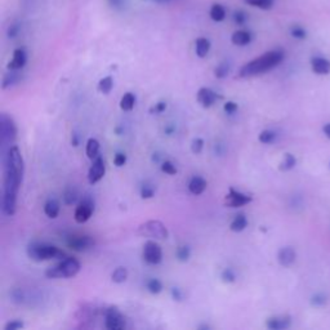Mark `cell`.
Returning a JSON list of instances; mask_svg holds the SVG:
<instances>
[{"instance_id":"cell-1","label":"cell","mask_w":330,"mask_h":330,"mask_svg":"<svg viewBox=\"0 0 330 330\" xmlns=\"http://www.w3.org/2000/svg\"><path fill=\"white\" fill-rule=\"evenodd\" d=\"M2 162H3L2 210L8 217H13L17 209V196L25 173L24 157L17 144L2 154Z\"/></svg>"},{"instance_id":"cell-2","label":"cell","mask_w":330,"mask_h":330,"mask_svg":"<svg viewBox=\"0 0 330 330\" xmlns=\"http://www.w3.org/2000/svg\"><path fill=\"white\" fill-rule=\"evenodd\" d=\"M284 58H285V54L281 49L266 52L265 54L245 63L239 71V76L240 78H253V76L262 75V74L268 72L272 68H275L276 66L280 65L284 61Z\"/></svg>"},{"instance_id":"cell-3","label":"cell","mask_w":330,"mask_h":330,"mask_svg":"<svg viewBox=\"0 0 330 330\" xmlns=\"http://www.w3.org/2000/svg\"><path fill=\"white\" fill-rule=\"evenodd\" d=\"M27 257L35 262H44L49 260H63L68 257L63 250L57 248L56 245L47 243H40V241H32L27 245Z\"/></svg>"},{"instance_id":"cell-4","label":"cell","mask_w":330,"mask_h":330,"mask_svg":"<svg viewBox=\"0 0 330 330\" xmlns=\"http://www.w3.org/2000/svg\"><path fill=\"white\" fill-rule=\"evenodd\" d=\"M81 265L76 258L66 257L61 260L57 265L52 266L45 271L48 279H70L80 272Z\"/></svg>"},{"instance_id":"cell-5","label":"cell","mask_w":330,"mask_h":330,"mask_svg":"<svg viewBox=\"0 0 330 330\" xmlns=\"http://www.w3.org/2000/svg\"><path fill=\"white\" fill-rule=\"evenodd\" d=\"M17 138V126L13 119L7 114H2L0 116V147L2 154L7 150L14 146Z\"/></svg>"},{"instance_id":"cell-6","label":"cell","mask_w":330,"mask_h":330,"mask_svg":"<svg viewBox=\"0 0 330 330\" xmlns=\"http://www.w3.org/2000/svg\"><path fill=\"white\" fill-rule=\"evenodd\" d=\"M138 233L143 237L155 239V240H167L169 237V231L167 226L157 219L147 221L138 227Z\"/></svg>"},{"instance_id":"cell-7","label":"cell","mask_w":330,"mask_h":330,"mask_svg":"<svg viewBox=\"0 0 330 330\" xmlns=\"http://www.w3.org/2000/svg\"><path fill=\"white\" fill-rule=\"evenodd\" d=\"M142 258L146 263L152 266H156L161 263L162 261V249L161 246L155 240H147L143 245V252Z\"/></svg>"},{"instance_id":"cell-8","label":"cell","mask_w":330,"mask_h":330,"mask_svg":"<svg viewBox=\"0 0 330 330\" xmlns=\"http://www.w3.org/2000/svg\"><path fill=\"white\" fill-rule=\"evenodd\" d=\"M105 325L110 330H120L125 327V319L118 307H108L105 309Z\"/></svg>"},{"instance_id":"cell-9","label":"cell","mask_w":330,"mask_h":330,"mask_svg":"<svg viewBox=\"0 0 330 330\" xmlns=\"http://www.w3.org/2000/svg\"><path fill=\"white\" fill-rule=\"evenodd\" d=\"M253 201V197L248 194L237 191L233 187L228 189V194L225 196V205L228 208H240Z\"/></svg>"},{"instance_id":"cell-10","label":"cell","mask_w":330,"mask_h":330,"mask_svg":"<svg viewBox=\"0 0 330 330\" xmlns=\"http://www.w3.org/2000/svg\"><path fill=\"white\" fill-rule=\"evenodd\" d=\"M93 212H95V201L90 197H84L76 207L74 218H75L76 222L81 225V223H85L87 221H89Z\"/></svg>"},{"instance_id":"cell-11","label":"cell","mask_w":330,"mask_h":330,"mask_svg":"<svg viewBox=\"0 0 330 330\" xmlns=\"http://www.w3.org/2000/svg\"><path fill=\"white\" fill-rule=\"evenodd\" d=\"M67 245L75 252H85L95 245V239L88 235H72L67 239Z\"/></svg>"},{"instance_id":"cell-12","label":"cell","mask_w":330,"mask_h":330,"mask_svg":"<svg viewBox=\"0 0 330 330\" xmlns=\"http://www.w3.org/2000/svg\"><path fill=\"white\" fill-rule=\"evenodd\" d=\"M105 173L106 162L105 160H103V157L101 156V155H98V156L93 160L89 171H88V182H89L90 185H96L105 177Z\"/></svg>"},{"instance_id":"cell-13","label":"cell","mask_w":330,"mask_h":330,"mask_svg":"<svg viewBox=\"0 0 330 330\" xmlns=\"http://www.w3.org/2000/svg\"><path fill=\"white\" fill-rule=\"evenodd\" d=\"M197 102L203 106L204 108L212 107L215 103V101L221 100L222 96L217 95L214 90H212L210 88H200L199 92H197Z\"/></svg>"},{"instance_id":"cell-14","label":"cell","mask_w":330,"mask_h":330,"mask_svg":"<svg viewBox=\"0 0 330 330\" xmlns=\"http://www.w3.org/2000/svg\"><path fill=\"white\" fill-rule=\"evenodd\" d=\"M27 62V53L24 48H17L13 52V57L8 63V70H22Z\"/></svg>"},{"instance_id":"cell-15","label":"cell","mask_w":330,"mask_h":330,"mask_svg":"<svg viewBox=\"0 0 330 330\" xmlns=\"http://www.w3.org/2000/svg\"><path fill=\"white\" fill-rule=\"evenodd\" d=\"M297 260V253L291 246H284L279 250L278 261L283 267H290Z\"/></svg>"},{"instance_id":"cell-16","label":"cell","mask_w":330,"mask_h":330,"mask_svg":"<svg viewBox=\"0 0 330 330\" xmlns=\"http://www.w3.org/2000/svg\"><path fill=\"white\" fill-rule=\"evenodd\" d=\"M291 325V317L290 316H273L267 319L266 321V326L271 330H283L288 329Z\"/></svg>"},{"instance_id":"cell-17","label":"cell","mask_w":330,"mask_h":330,"mask_svg":"<svg viewBox=\"0 0 330 330\" xmlns=\"http://www.w3.org/2000/svg\"><path fill=\"white\" fill-rule=\"evenodd\" d=\"M311 68L317 75L330 74V61L324 57H314L311 60Z\"/></svg>"},{"instance_id":"cell-18","label":"cell","mask_w":330,"mask_h":330,"mask_svg":"<svg viewBox=\"0 0 330 330\" xmlns=\"http://www.w3.org/2000/svg\"><path fill=\"white\" fill-rule=\"evenodd\" d=\"M253 36L250 34V31L248 30H237L232 34L231 36V42H232L233 45H237V47H245V45L250 44Z\"/></svg>"},{"instance_id":"cell-19","label":"cell","mask_w":330,"mask_h":330,"mask_svg":"<svg viewBox=\"0 0 330 330\" xmlns=\"http://www.w3.org/2000/svg\"><path fill=\"white\" fill-rule=\"evenodd\" d=\"M21 70H9L8 72L6 74V75L3 76V81H2V88H3L4 90L6 89H9V88L14 87L16 84H19L20 81H21L22 76H21V72H20Z\"/></svg>"},{"instance_id":"cell-20","label":"cell","mask_w":330,"mask_h":330,"mask_svg":"<svg viewBox=\"0 0 330 330\" xmlns=\"http://www.w3.org/2000/svg\"><path fill=\"white\" fill-rule=\"evenodd\" d=\"M208 182L203 177L194 176L189 182V190L192 195H201L207 190Z\"/></svg>"},{"instance_id":"cell-21","label":"cell","mask_w":330,"mask_h":330,"mask_svg":"<svg viewBox=\"0 0 330 330\" xmlns=\"http://www.w3.org/2000/svg\"><path fill=\"white\" fill-rule=\"evenodd\" d=\"M60 209H61L60 201H58L57 199H54V197H50V199H48L47 201H45L44 213L48 218H50V219H54V218L58 217V214H60Z\"/></svg>"},{"instance_id":"cell-22","label":"cell","mask_w":330,"mask_h":330,"mask_svg":"<svg viewBox=\"0 0 330 330\" xmlns=\"http://www.w3.org/2000/svg\"><path fill=\"white\" fill-rule=\"evenodd\" d=\"M248 227V218L244 213H239L233 217V219L230 223V230L232 232H241Z\"/></svg>"},{"instance_id":"cell-23","label":"cell","mask_w":330,"mask_h":330,"mask_svg":"<svg viewBox=\"0 0 330 330\" xmlns=\"http://www.w3.org/2000/svg\"><path fill=\"white\" fill-rule=\"evenodd\" d=\"M210 47H212V44H210L209 39H207V38H199V39H196V42H195V50H196L197 57H207L210 50Z\"/></svg>"},{"instance_id":"cell-24","label":"cell","mask_w":330,"mask_h":330,"mask_svg":"<svg viewBox=\"0 0 330 330\" xmlns=\"http://www.w3.org/2000/svg\"><path fill=\"white\" fill-rule=\"evenodd\" d=\"M85 152H87L88 159L95 160L96 157L100 155V142L96 138H89L87 142V147H85Z\"/></svg>"},{"instance_id":"cell-25","label":"cell","mask_w":330,"mask_h":330,"mask_svg":"<svg viewBox=\"0 0 330 330\" xmlns=\"http://www.w3.org/2000/svg\"><path fill=\"white\" fill-rule=\"evenodd\" d=\"M210 19L215 22H222L226 19V9L221 4H213L210 8Z\"/></svg>"},{"instance_id":"cell-26","label":"cell","mask_w":330,"mask_h":330,"mask_svg":"<svg viewBox=\"0 0 330 330\" xmlns=\"http://www.w3.org/2000/svg\"><path fill=\"white\" fill-rule=\"evenodd\" d=\"M134 105H136V97L133 93L128 92L121 97L120 108L123 111H132L134 108Z\"/></svg>"},{"instance_id":"cell-27","label":"cell","mask_w":330,"mask_h":330,"mask_svg":"<svg viewBox=\"0 0 330 330\" xmlns=\"http://www.w3.org/2000/svg\"><path fill=\"white\" fill-rule=\"evenodd\" d=\"M114 88V79L113 76H106V78L101 79L100 83H98V92L102 93V95H108V93L113 90Z\"/></svg>"},{"instance_id":"cell-28","label":"cell","mask_w":330,"mask_h":330,"mask_svg":"<svg viewBox=\"0 0 330 330\" xmlns=\"http://www.w3.org/2000/svg\"><path fill=\"white\" fill-rule=\"evenodd\" d=\"M128 270H126L125 267H118L111 273V280L115 284H123L125 283L126 279H128Z\"/></svg>"},{"instance_id":"cell-29","label":"cell","mask_w":330,"mask_h":330,"mask_svg":"<svg viewBox=\"0 0 330 330\" xmlns=\"http://www.w3.org/2000/svg\"><path fill=\"white\" fill-rule=\"evenodd\" d=\"M248 6L255 7V8L263 9V11H268L273 7L275 0H244Z\"/></svg>"},{"instance_id":"cell-30","label":"cell","mask_w":330,"mask_h":330,"mask_svg":"<svg viewBox=\"0 0 330 330\" xmlns=\"http://www.w3.org/2000/svg\"><path fill=\"white\" fill-rule=\"evenodd\" d=\"M296 164H297V159L294 157V155L289 154L288 152V154L284 155V159L283 161H281L279 168H280L281 172H288V171H291V169L296 167Z\"/></svg>"},{"instance_id":"cell-31","label":"cell","mask_w":330,"mask_h":330,"mask_svg":"<svg viewBox=\"0 0 330 330\" xmlns=\"http://www.w3.org/2000/svg\"><path fill=\"white\" fill-rule=\"evenodd\" d=\"M146 289L151 294H160L164 289V286H162V283L159 279H149L146 281Z\"/></svg>"},{"instance_id":"cell-32","label":"cell","mask_w":330,"mask_h":330,"mask_svg":"<svg viewBox=\"0 0 330 330\" xmlns=\"http://www.w3.org/2000/svg\"><path fill=\"white\" fill-rule=\"evenodd\" d=\"M231 70V65L227 62V61H223L221 62L217 67L214 68V76L217 79H225L227 78L228 74H230Z\"/></svg>"},{"instance_id":"cell-33","label":"cell","mask_w":330,"mask_h":330,"mask_svg":"<svg viewBox=\"0 0 330 330\" xmlns=\"http://www.w3.org/2000/svg\"><path fill=\"white\" fill-rule=\"evenodd\" d=\"M276 137H278V134H276L275 131H271V129H265V131L261 132L258 139H260L261 143L271 144L276 141Z\"/></svg>"},{"instance_id":"cell-34","label":"cell","mask_w":330,"mask_h":330,"mask_svg":"<svg viewBox=\"0 0 330 330\" xmlns=\"http://www.w3.org/2000/svg\"><path fill=\"white\" fill-rule=\"evenodd\" d=\"M176 255L179 262H187L190 260V257H191V248L189 245H181L177 249Z\"/></svg>"},{"instance_id":"cell-35","label":"cell","mask_w":330,"mask_h":330,"mask_svg":"<svg viewBox=\"0 0 330 330\" xmlns=\"http://www.w3.org/2000/svg\"><path fill=\"white\" fill-rule=\"evenodd\" d=\"M139 194H141V197L143 200H149V199H152V197L155 196V187L154 185H150V184H143L141 186V191H139Z\"/></svg>"},{"instance_id":"cell-36","label":"cell","mask_w":330,"mask_h":330,"mask_svg":"<svg viewBox=\"0 0 330 330\" xmlns=\"http://www.w3.org/2000/svg\"><path fill=\"white\" fill-rule=\"evenodd\" d=\"M160 169H161L162 173L169 174V176H174V174H177V167L174 165L173 161H171V160H164V161H161Z\"/></svg>"},{"instance_id":"cell-37","label":"cell","mask_w":330,"mask_h":330,"mask_svg":"<svg viewBox=\"0 0 330 330\" xmlns=\"http://www.w3.org/2000/svg\"><path fill=\"white\" fill-rule=\"evenodd\" d=\"M78 200V191L75 189H67L63 194V201L66 205H72L75 204Z\"/></svg>"},{"instance_id":"cell-38","label":"cell","mask_w":330,"mask_h":330,"mask_svg":"<svg viewBox=\"0 0 330 330\" xmlns=\"http://www.w3.org/2000/svg\"><path fill=\"white\" fill-rule=\"evenodd\" d=\"M221 279H222L223 283L226 284H232L236 281V273L232 268H225L221 273Z\"/></svg>"},{"instance_id":"cell-39","label":"cell","mask_w":330,"mask_h":330,"mask_svg":"<svg viewBox=\"0 0 330 330\" xmlns=\"http://www.w3.org/2000/svg\"><path fill=\"white\" fill-rule=\"evenodd\" d=\"M167 107H168V103L165 102V101H159V102H156L155 105H152L151 107H150L149 113L151 114V115H159V114H162L165 110H167Z\"/></svg>"},{"instance_id":"cell-40","label":"cell","mask_w":330,"mask_h":330,"mask_svg":"<svg viewBox=\"0 0 330 330\" xmlns=\"http://www.w3.org/2000/svg\"><path fill=\"white\" fill-rule=\"evenodd\" d=\"M290 35L294 39L303 40L307 38V31L302 26H293L290 29Z\"/></svg>"},{"instance_id":"cell-41","label":"cell","mask_w":330,"mask_h":330,"mask_svg":"<svg viewBox=\"0 0 330 330\" xmlns=\"http://www.w3.org/2000/svg\"><path fill=\"white\" fill-rule=\"evenodd\" d=\"M11 298H12V302L19 304L25 303V301H26V296H25L24 290H21V289H14V290L11 293Z\"/></svg>"},{"instance_id":"cell-42","label":"cell","mask_w":330,"mask_h":330,"mask_svg":"<svg viewBox=\"0 0 330 330\" xmlns=\"http://www.w3.org/2000/svg\"><path fill=\"white\" fill-rule=\"evenodd\" d=\"M326 302H327L326 296H325V294H322V293L315 294V296L311 298V304L314 307H322V306H325V304H326Z\"/></svg>"},{"instance_id":"cell-43","label":"cell","mask_w":330,"mask_h":330,"mask_svg":"<svg viewBox=\"0 0 330 330\" xmlns=\"http://www.w3.org/2000/svg\"><path fill=\"white\" fill-rule=\"evenodd\" d=\"M248 21V14L243 11H236L233 13V22H235L237 26H243V25L246 24Z\"/></svg>"},{"instance_id":"cell-44","label":"cell","mask_w":330,"mask_h":330,"mask_svg":"<svg viewBox=\"0 0 330 330\" xmlns=\"http://www.w3.org/2000/svg\"><path fill=\"white\" fill-rule=\"evenodd\" d=\"M204 149V139L203 138H195L194 141L191 142V151L194 152L195 155L200 154Z\"/></svg>"},{"instance_id":"cell-45","label":"cell","mask_w":330,"mask_h":330,"mask_svg":"<svg viewBox=\"0 0 330 330\" xmlns=\"http://www.w3.org/2000/svg\"><path fill=\"white\" fill-rule=\"evenodd\" d=\"M171 296L176 302H182L185 299V293L182 291V289L177 288V286H173L171 289Z\"/></svg>"},{"instance_id":"cell-46","label":"cell","mask_w":330,"mask_h":330,"mask_svg":"<svg viewBox=\"0 0 330 330\" xmlns=\"http://www.w3.org/2000/svg\"><path fill=\"white\" fill-rule=\"evenodd\" d=\"M239 106L237 103L233 102V101H227V102L223 105V110H225L226 114H228V115H232V114H235L236 111H237Z\"/></svg>"},{"instance_id":"cell-47","label":"cell","mask_w":330,"mask_h":330,"mask_svg":"<svg viewBox=\"0 0 330 330\" xmlns=\"http://www.w3.org/2000/svg\"><path fill=\"white\" fill-rule=\"evenodd\" d=\"M24 326H25V324L21 321V320H12V321H9L8 324H6L4 329L6 330H19V329H22Z\"/></svg>"},{"instance_id":"cell-48","label":"cell","mask_w":330,"mask_h":330,"mask_svg":"<svg viewBox=\"0 0 330 330\" xmlns=\"http://www.w3.org/2000/svg\"><path fill=\"white\" fill-rule=\"evenodd\" d=\"M125 162H126V155L124 154V152H118V154L115 155V157H114V164H115L118 168L124 167Z\"/></svg>"},{"instance_id":"cell-49","label":"cell","mask_w":330,"mask_h":330,"mask_svg":"<svg viewBox=\"0 0 330 330\" xmlns=\"http://www.w3.org/2000/svg\"><path fill=\"white\" fill-rule=\"evenodd\" d=\"M19 34H20V26H19V25H12V26H9L8 38H11V39H14V38H16Z\"/></svg>"},{"instance_id":"cell-50","label":"cell","mask_w":330,"mask_h":330,"mask_svg":"<svg viewBox=\"0 0 330 330\" xmlns=\"http://www.w3.org/2000/svg\"><path fill=\"white\" fill-rule=\"evenodd\" d=\"M107 2L113 8H121V7H123L124 0H107Z\"/></svg>"},{"instance_id":"cell-51","label":"cell","mask_w":330,"mask_h":330,"mask_svg":"<svg viewBox=\"0 0 330 330\" xmlns=\"http://www.w3.org/2000/svg\"><path fill=\"white\" fill-rule=\"evenodd\" d=\"M174 132H176V125H173V124H168V125L164 128V133L168 134V136H172Z\"/></svg>"},{"instance_id":"cell-52","label":"cell","mask_w":330,"mask_h":330,"mask_svg":"<svg viewBox=\"0 0 330 330\" xmlns=\"http://www.w3.org/2000/svg\"><path fill=\"white\" fill-rule=\"evenodd\" d=\"M71 144L74 147L79 146V136L76 133H72V137H71Z\"/></svg>"},{"instance_id":"cell-53","label":"cell","mask_w":330,"mask_h":330,"mask_svg":"<svg viewBox=\"0 0 330 330\" xmlns=\"http://www.w3.org/2000/svg\"><path fill=\"white\" fill-rule=\"evenodd\" d=\"M147 2H151V3H156V4H169L174 0H147Z\"/></svg>"},{"instance_id":"cell-54","label":"cell","mask_w":330,"mask_h":330,"mask_svg":"<svg viewBox=\"0 0 330 330\" xmlns=\"http://www.w3.org/2000/svg\"><path fill=\"white\" fill-rule=\"evenodd\" d=\"M322 132H324L325 136H326L327 138L330 139V123L329 124H325L324 128H322Z\"/></svg>"},{"instance_id":"cell-55","label":"cell","mask_w":330,"mask_h":330,"mask_svg":"<svg viewBox=\"0 0 330 330\" xmlns=\"http://www.w3.org/2000/svg\"><path fill=\"white\" fill-rule=\"evenodd\" d=\"M115 133L118 134V136H120V134L123 133V128H121V126H116V128H115Z\"/></svg>"},{"instance_id":"cell-56","label":"cell","mask_w":330,"mask_h":330,"mask_svg":"<svg viewBox=\"0 0 330 330\" xmlns=\"http://www.w3.org/2000/svg\"><path fill=\"white\" fill-rule=\"evenodd\" d=\"M199 329H200V330H201V329H210V326H209V325L204 324V325H200Z\"/></svg>"}]
</instances>
